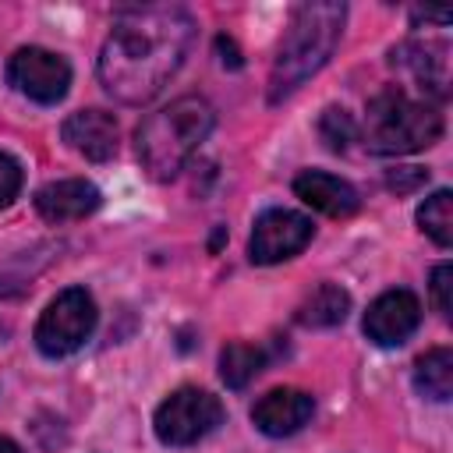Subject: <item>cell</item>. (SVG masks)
Masks as SVG:
<instances>
[{"mask_svg":"<svg viewBox=\"0 0 453 453\" xmlns=\"http://www.w3.org/2000/svg\"><path fill=\"white\" fill-rule=\"evenodd\" d=\"M195 42V18L177 4L124 7L99 50L103 88L127 106H142L163 92L180 71Z\"/></svg>","mask_w":453,"mask_h":453,"instance_id":"1","label":"cell"},{"mask_svg":"<svg viewBox=\"0 0 453 453\" xmlns=\"http://www.w3.org/2000/svg\"><path fill=\"white\" fill-rule=\"evenodd\" d=\"M343 18H347V7L333 4V0L294 7L290 21L283 28V39L276 46L273 71H269V103L287 99L311 74H319L326 67V60L333 57V50L340 42Z\"/></svg>","mask_w":453,"mask_h":453,"instance_id":"2","label":"cell"},{"mask_svg":"<svg viewBox=\"0 0 453 453\" xmlns=\"http://www.w3.org/2000/svg\"><path fill=\"white\" fill-rule=\"evenodd\" d=\"M216 110L202 96H180L170 106L156 110L134 131V152L142 170L152 180H173L195 149L209 138Z\"/></svg>","mask_w":453,"mask_h":453,"instance_id":"3","label":"cell"},{"mask_svg":"<svg viewBox=\"0 0 453 453\" xmlns=\"http://www.w3.org/2000/svg\"><path fill=\"white\" fill-rule=\"evenodd\" d=\"M442 134V113L435 103L411 96L400 85H386L368 99L365 145L375 156H411L435 145Z\"/></svg>","mask_w":453,"mask_h":453,"instance_id":"4","label":"cell"},{"mask_svg":"<svg viewBox=\"0 0 453 453\" xmlns=\"http://www.w3.org/2000/svg\"><path fill=\"white\" fill-rule=\"evenodd\" d=\"M96 322H99V311L92 294L85 287H67L42 308L32 340L46 357H67L78 347H85Z\"/></svg>","mask_w":453,"mask_h":453,"instance_id":"5","label":"cell"},{"mask_svg":"<svg viewBox=\"0 0 453 453\" xmlns=\"http://www.w3.org/2000/svg\"><path fill=\"white\" fill-rule=\"evenodd\" d=\"M219 425H223L219 396H212L209 389H198V386L173 389L156 407V418H152V428L163 446H191V442L205 439L209 432H216Z\"/></svg>","mask_w":453,"mask_h":453,"instance_id":"6","label":"cell"},{"mask_svg":"<svg viewBox=\"0 0 453 453\" xmlns=\"http://www.w3.org/2000/svg\"><path fill=\"white\" fill-rule=\"evenodd\" d=\"M7 81H11L21 96H28V99H35V103H42V106H53V103H60V99L67 96V88H71V64H67L60 53H53V50L21 46V50H14V57L7 60Z\"/></svg>","mask_w":453,"mask_h":453,"instance_id":"7","label":"cell"},{"mask_svg":"<svg viewBox=\"0 0 453 453\" xmlns=\"http://www.w3.org/2000/svg\"><path fill=\"white\" fill-rule=\"evenodd\" d=\"M311 241V219L294 209H265L248 237V255L255 265H276L304 251Z\"/></svg>","mask_w":453,"mask_h":453,"instance_id":"8","label":"cell"},{"mask_svg":"<svg viewBox=\"0 0 453 453\" xmlns=\"http://www.w3.org/2000/svg\"><path fill=\"white\" fill-rule=\"evenodd\" d=\"M361 326H365V336L372 343H379V347H400L421 326V301L411 290H403V287L386 290V294H379L368 304Z\"/></svg>","mask_w":453,"mask_h":453,"instance_id":"9","label":"cell"},{"mask_svg":"<svg viewBox=\"0 0 453 453\" xmlns=\"http://www.w3.org/2000/svg\"><path fill=\"white\" fill-rule=\"evenodd\" d=\"M315 414V400L311 393L304 389H294V386H280V389H269L265 396L255 400L251 407V421L262 435H273V439H283V435H294L301 432Z\"/></svg>","mask_w":453,"mask_h":453,"instance_id":"10","label":"cell"},{"mask_svg":"<svg viewBox=\"0 0 453 453\" xmlns=\"http://www.w3.org/2000/svg\"><path fill=\"white\" fill-rule=\"evenodd\" d=\"M103 205V195L92 180L85 177H64V180H50L35 191V212L46 223H71V219H85Z\"/></svg>","mask_w":453,"mask_h":453,"instance_id":"11","label":"cell"},{"mask_svg":"<svg viewBox=\"0 0 453 453\" xmlns=\"http://www.w3.org/2000/svg\"><path fill=\"white\" fill-rule=\"evenodd\" d=\"M60 134H64L67 149H74L78 156H85L92 163H106L117 152V138H120L117 120L106 110H78V113H71L64 120Z\"/></svg>","mask_w":453,"mask_h":453,"instance_id":"12","label":"cell"},{"mask_svg":"<svg viewBox=\"0 0 453 453\" xmlns=\"http://www.w3.org/2000/svg\"><path fill=\"white\" fill-rule=\"evenodd\" d=\"M393 64L407 67L414 74V81L421 85V92H428L432 99H446V85H449V46L442 39H411L403 46L393 50Z\"/></svg>","mask_w":453,"mask_h":453,"instance_id":"13","label":"cell"},{"mask_svg":"<svg viewBox=\"0 0 453 453\" xmlns=\"http://www.w3.org/2000/svg\"><path fill=\"white\" fill-rule=\"evenodd\" d=\"M294 195L304 205H311V209H319V212H326L333 219L354 216L357 205H361L354 184H347L343 177L326 173V170H304V173H297L294 177Z\"/></svg>","mask_w":453,"mask_h":453,"instance_id":"14","label":"cell"},{"mask_svg":"<svg viewBox=\"0 0 453 453\" xmlns=\"http://www.w3.org/2000/svg\"><path fill=\"white\" fill-rule=\"evenodd\" d=\"M414 389L435 403H446L453 396V350L432 347L414 361Z\"/></svg>","mask_w":453,"mask_h":453,"instance_id":"15","label":"cell"},{"mask_svg":"<svg viewBox=\"0 0 453 453\" xmlns=\"http://www.w3.org/2000/svg\"><path fill=\"white\" fill-rule=\"evenodd\" d=\"M350 311V294L336 283H319L297 308V322L311 326V329H326V326H340Z\"/></svg>","mask_w":453,"mask_h":453,"instance_id":"16","label":"cell"},{"mask_svg":"<svg viewBox=\"0 0 453 453\" xmlns=\"http://www.w3.org/2000/svg\"><path fill=\"white\" fill-rule=\"evenodd\" d=\"M265 368V350L255 343H226L219 354V375L230 389H244L258 372Z\"/></svg>","mask_w":453,"mask_h":453,"instance_id":"17","label":"cell"},{"mask_svg":"<svg viewBox=\"0 0 453 453\" xmlns=\"http://www.w3.org/2000/svg\"><path fill=\"white\" fill-rule=\"evenodd\" d=\"M418 226L439 244V248H449L453 244V195L446 188H439L435 195H428L421 205H418Z\"/></svg>","mask_w":453,"mask_h":453,"instance_id":"18","label":"cell"},{"mask_svg":"<svg viewBox=\"0 0 453 453\" xmlns=\"http://www.w3.org/2000/svg\"><path fill=\"white\" fill-rule=\"evenodd\" d=\"M319 134L333 152H347V145L357 138V124L350 120V113L343 106H329L319 117Z\"/></svg>","mask_w":453,"mask_h":453,"instance_id":"19","label":"cell"},{"mask_svg":"<svg viewBox=\"0 0 453 453\" xmlns=\"http://www.w3.org/2000/svg\"><path fill=\"white\" fill-rule=\"evenodd\" d=\"M21 180H25V173H21V163H18L14 156L0 152V209H7V205L18 198V191H21Z\"/></svg>","mask_w":453,"mask_h":453,"instance_id":"20","label":"cell"},{"mask_svg":"<svg viewBox=\"0 0 453 453\" xmlns=\"http://www.w3.org/2000/svg\"><path fill=\"white\" fill-rule=\"evenodd\" d=\"M449 287H453V265H449V262H439V265L432 269V297H435V308H439L442 319H449V311H453Z\"/></svg>","mask_w":453,"mask_h":453,"instance_id":"21","label":"cell"},{"mask_svg":"<svg viewBox=\"0 0 453 453\" xmlns=\"http://www.w3.org/2000/svg\"><path fill=\"white\" fill-rule=\"evenodd\" d=\"M0 453H25V449H21V446H18L14 439H7V435H0Z\"/></svg>","mask_w":453,"mask_h":453,"instance_id":"22","label":"cell"},{"mask_svg":"<svg viewBox=\"0 0 453 453\" xmlns=\"http://www.w3.org/2000/svg\"><path fill=\"white\" fill-rule=\"evenodd\" d=\"M7 294H14V287L11 283H0V297H7Z\"/></svg>","mask_w":453,"mask_h":453,"instance_id":"23","label":"cell"}]
</instances>
